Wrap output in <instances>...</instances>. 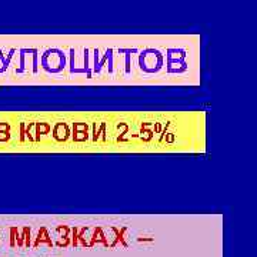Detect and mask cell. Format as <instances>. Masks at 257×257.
Masks as SVG:
<instances>
[{
	"label": "cell",
	"instance_id": "1",
	"mask_svg": "<svg viewBox=\"0 0 257 257\" xmlns=\"http://www.w3.org/2000/svg\"><path fill=\"white\" fill-rule=\"evenodd\" d=\"M113 230H114V233L117 234V240H119L120 243H121L124 247H127V243H126V240H124V233L127 231V227H123L120 231L117 229H113Z\"/></svg>",
	"mask_w": 257,
	"mask_h": 257
},
{
	"label": "cell",
	"instance_id": "2",
	"mask_svg": "<svg viewBox=\"0 0 257 257\" xmlns=\"http://www.w3.org/2000/svg\"><path fill=\"white\" fill-rule=\"evenodd\" d=\"M28 231H29V229L23 230V236H25V234H28ZM22 239H23V237H20V239H19V241H18L19 246H22ZM26 246H28V247L30 246V239H28V244H26Z\"/></svg>",
	"mask_w": 257,
	"mask_h": 257
},
{
	"label": "cell",
	"instance_id": "3",
	"mask_svg": "<svg viewBox=\"0 0 257 257\" xmlns=\"http://www.w3.org/2000/svg\"><path fill=\"white\" fill-rule=\"evenodd\" d=\"M73 246L74 247L77 246V227L73 229Z\"/></svg>",
	"mask_w": 257,
	"mask_h": 257
},
{
	"label": "cell",
	"instance_id": "4",
	"mask_svg": "<svg viewBox=\"0 0 257 257\" xmlns=\"http://www.w3.org/2000/svg\"><path fill=\"white\" fill-rule=\"evenodd\" d=\"M126 73H130V55L126 56Z\"/></svg>",
	"mask_w": 257,
	"mask_h": 257
}]
</instances>
